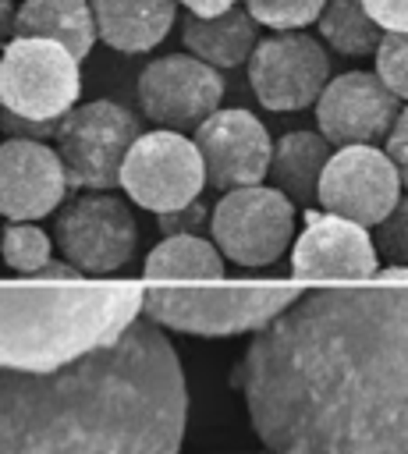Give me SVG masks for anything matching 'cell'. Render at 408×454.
<instances>
[{"instance_id": "6da1fadb", "label": "cell", "mask_w": 408, "mask_h": 454, "mask_svg": "<svg viewBox=\"0 0 408 454\" xmlns=\"http://www.w3.org/2000/svg\"><path fill=\"white\" fill-rule=\"evenodd\" d=\"M231 383L273 454H408V287L298 294Z\"/></svg>"}, {"instance_id": "7a4b0ae2", "label": "cell", "mask_w": 408, "mask_h": 454, "mask_svg": "<svg viewBox=\"0 0 408 454\" xmlns=\"http://www.w3.org/2000/svg\"><path fill=\"white\" fill-rule=\"evenodd\" d=\"M184 415V372L153 319L50 372H0V454H177Z\"/></svg>"}, {"instance_id": "3957f363", "label": "cell", "mask_w": 408, "mask_h": 454, "mask_svg": "<svg viewBox=\"0 0 408 454\" xmlns=\"http://www.w3.org/2000/svg\"><path fill=\"white\" fill-rule=\"evenodd\" d=\"M135 284L0 280V372H50L138 319Z\"/></svg>"}, {"instance_id": "277c9868", "label": "cell", "mask_w": 408, "mask_h": 454, "mask_svg": "<svg viewBox=\"0 0 408 454\" xmlns=\"http://www.w3.org/2000/svg\"><path fill=\"white\" fill-rule=\"evenodd\" d=\"M302 294L298 284H227V287H156L142 298L156 326L227 337L263 330Z\"/></svg>"}, {"instance_id": "5b68a950", "label": "cell", "mask_w": 408, "mask_h": 454, "mask_svg": "<svg viewBox=\"0 0 408 454\" xmlns=\"http://www.w3.org/2000/svg\"><path fill=\"white\" fill-rule=\"evenodd\" d=\"M142 135L138 117L114 103V99H92L75 103L53 131V149L64 163L67 188L82 192H106L121 181V163L131 149V142Z\"/></svg>"}, {"instance_id": "8992f818", "label": "cell", "mask_w": 408, "mask_h": 454, "mask_svg": "<svg viewBox=\"0 0 408 454\" xmlns=\"http://www.w3.org/2000/svg\"><path fill=\"white\" fill-rule=\"evenodd\" d=\"M82 60L39 35H11L0 50V106L28 121H60L82 96Z\"/></svg>"}, {"instance_id": "52a82bcc", "label": "cell", "mask_w": 408, "mask_h": 454, "mask_svg": "<svg viewBox=\"0 0 408 454\" xmlns=\"http://www.w3.org/2000/svg\"><path fill=\"white\" fill-rule=\"evenodd\" d=\"M117 184L128 192L131 202L163 216L199 199V192L206 188V167L199 145L188 135L174 128H156L142 131L131 142Z\"/></svg>"}, {"instance_id": "ba28073f", "label": "cell", "mask_w": 408, "mask_h": 454, "mask_svg": "<svg viewBox=\"0 0 408 454\" xmlns=\"http://www.w3.org/2000/svg\"><path fill=\"white\" fill-rule=\"evenodd\" d=\"M209 227L224 259H234L238 266H270L291 245L294 202L263 181L227 188L213 209Z\"/></svg>"}, {"instance_id": "9c48e42d", "label": "cell", "mask_w": 408, "mask_h": 454, "mask_svg": "<svg viewBox=\"0 0 408 454\" xmlns=\"http://www.w3.org/2000/svg\"><path fill=\"white\" fill-rule=\"evenodd\" d=\"M57 245L71 266L85 277H106L128 266L138 245L131 209L110 192H82L71 199L53 223Z\"/></svg>"}, {"instance_id": "30bf717a", "label": "cell", "mask_w": 408, "mask_h": 454, "mask_svg": "<svg viewBox=\"0 0 408 454\" xmlns=\"http://www.w3.org/2000/svg\"><path fill=\"white\" fill-rule=\"evenodd\" d=\"M330 82V57L302 28L277 32L248 53V85L266 110H305Z\"/></svg>"}, {"instance_id": "8fae6325", "label": "cell", "mask_w": 408, "mask_h": 454, "mask_svg": "<svg viewBox=\"0 0 408 454\" xmlns=\"http://www.w3.org/2000/svg\"><path fill=\"white\" fill-rule=\"evenodd\" d=\"M397 199L401 174L387 149L376 145H341L337 153H330L316 184L319 209L348 216L362 227H376Z\"/></svg>"}, {"instance_id": "7c38bea8", "label": "cell", "mask_w": 408, "mask_h": 454, "mask_svg": "<svg viewBox=\"0 0 408 454\" xmlns=\"http://www.w3.org/2000/svg\"><path fill=\"white\" fill-rule=\"evenodd\" d=\"M224 99V78L195 53H167L142 67L138 103L156 128L195 131Z\"/></svg>"}, {"instance_id": "4fadbf2b", "label": "cell", "mask_w": 408, "mask_h": 454, "mask_svg": "<svg viewBox=\"0 0 408 454\" xmlns=\"http://www.w3.org/2000/svg\"><path fill=\"white\" fill-rule=\"evenodd\" d=\"M192 142L199 145L202 167H206V184L227 192V188H241V184H259L270 174V156H273V142L266 124L241 110H213L192 135Z\"/></svg>"}, {"instance_id": "5bb4252c", "label": "cell", "mask_w": 408, "mask_h": 454, "mask_svg": "<svg viewBox=\"0 0 408 454\" xmlns=\"http://www.w3.org/2000/svg\"><path fill=\"white\" fill-rule=\"evenodd\" d=\"M401 99L376 71H344L316 99V121L330 145H376L387 138Z\"/></svg>"}, {"instance_id": "9a60e30c", "label": "cell", "mask_w": 408, "mask_h": 454, "mask_svg": "<svg viewBox=\"0 0 408 454\" xmlns=\"http://www.w3.org/2000/svg\"><path fill=\"white\" fill-rule=\"evenodd\" d=\"M67 192L64 163L43 138L7 135L0 142V216L7 220H43Z\"/></svg>"}, {"instance_id": "2e32d148", "label": "cell", "mask_w": 408, "mask_h": 454, "mask_svg": "<svg viewBox=\"0 0 408 454\" xmlns=\"http://www.w3.org/2000/svg\"><path fill=\"white\" fill-rule=\"evenodd\" d=\"M291 270L305 280H362L376 273V245L362 223L309 209L291 252Z\"/></svg>"}, {"instance_id": "e0dca14e", "label": "cell", "mask_w": 408, "mask_h": 454, "mask_svg": "<svg viewBox=\"0 0 408 454\" xmlns=\"http://www.w3.org/2000/svg\"><path fill=\"white\" fill-rule=\"evenodd\" d=\"M96 35L117 53H149L174 28L177 0H89Z\"/></svg>"}, {"instance_id": "ac0fdd59", "label": "cell", "mask_w": 408, "mask_h": 454, "mask_svg": "<svg viewBox=\"0 0 408 454\" xmlns=\"http://www.w3.org/2000/svg\"><path fill=\"white\" fill-rule=\"evenodd\" d=\"M255 32H259V21L248 14V7L234 4L231 11L213 14V18L192 14L181 28V39H184V50L195 53L199 60L213 67H238L255 50L259 43Z\"/></svg>"}, {"instance_id": "d6986e66", "label": "cell", "mask_w": 408, "mask_h": 454, "mask_svg": "<svg viewBox=\"0 0 408 454\" xmlns=\"http://www.w3.org/2000/svg\"><path fill=\"white\" fill-rule=\"evenodd\" d=\"M14 35H39L67 46L78 60L92 53L96 18L89 0H25L14 11Z\"/></svg>"}, {"instance_id": "ffe728a7", "label": "cell", "mask_w": 408, "mask_h": 454, "mask_svg": "<svg viewBox=\"0 0 408 454\" xmlns=\"http://www.w3.org/2000/svg\"><path fill=\"white\" fill-rule=\"evenodd\" d=\"M326 160H330V142L323 138V131H287L273 145L270 174L291 202H312Z\"/></svg>"}, {"instance_id": "44dd1931", "label": "cell", "mask_w": 408, "mask_h": 454, "mask_svg": "<svg viewBox=\"0 0 408 454\" xmlns=\"http://www.w3.org/2000/svg\"><path fill=\"white\" fill-rule=\"evenodd\" d=\"M149 280H220L224 252L199 234H170L145 259Z\"/></svg>"}, {"instance_id": "7402d4cb", "label": "cell", "mask_w": 408, "mask_h": 454, "mask_svg": "<svg viewBox=\"0 0 408 454\" xmlns=\"http://www.w3.org/2000/svg\"><path fill=\"white\" fill-rule=\"evenodd\" d=\"M319 35L326 46H333L344 57H365L376 53L383 28L369 18L362 0H326L319 11Z\"/></svg>"}, {"instance_id": "603a6c76", "label": "cell", "mask_w": 408, "mask_h": 454, "mask_svg": "<svg viewBox=\"0 0 408 454\" xmlns=\"http://www.w3.org/2000/svg\"><path fill=\"white\" fill-rule=\"evenodd\" d=\"M0 255L11 270L32 277L39 266L50 262V238L35 227V220H14L0 234Z\"/></svg>"}, {"instance_id": "cb8c5ba5", "label": "cell", "mask_w": 408, "mask_h": 454, "mask_svg": "<svg viewBox=\"0 0 408 454\" xmlns=\"http://www.w3.org/2000/svg\"><path fill=\"white\" fill-rule=\"evenodd\" d=\"M326 0H245L248 14L273 28V32H291V28H305L319 18Z\"/></svg>"}, {"instance_id": "d4e9b609", "label": "cell", "mask_w": 408, "mask_h": 454, "mask_svg": "<svg viewBox=\"0 0 408 454\" xmlns=\"http://www.w3.org/2000/svg\"><path fill=\"white\" fill-rule=\"evenodd\" d=\"M376 74L397 99L408 103V32H383L376 46Z\"/></svg>"}, {"instance_id": "484cf974", "label": "cell", "mask_w": 408, "mask_h": 454, "mask_svg": "<svg viewBox=\"0 0 408 454\" xmlns=\"http://www.w3.org/2000/svg\"><path fill=\"white\" fill-rule=\"evenodd\" d=\"M376 252L383 259H394L408 266V195L394 202V209L376 223Z\"/></svg>"}, {"instance_id": "4316f807", "label": "cell", "mask_w": 408, "mask_h": 454, "mask_svg": "<svg viewBox=\"0 0 408 454\" xmlns=\"http://www.w3.org/2000/svg\"><path fill=\"white\" fill-rule=\"evenodd\" d=\"M387 156L394 160V167L401 174V184L408 188V106L397 110V117L387 131Z\"/></svg>"}, {"instance_id": "83f0119b", "label": "cell", "mask_w": 408, "mask_h": 454, "mask_svg": "<svg viewBox=\"0 0 408 454\" xmlns=\"http://www.w3.org/2000/svg\"><path fill=\"white\" fill-rule=\"evenodd\" d=\"M383 32H408V0H362Z\"/></svg>"}, {"instance_id": "f1b7e54d", "label": "cell", "mask_w": 408, "mask_h": 454, "mask_svg": "<svg viewBox=\"0 0 408 454\" xmlns=\"http://www.w3.org/2000/svg\"><path fill=\"white\" fill-rule=\"evenodd\" d=\"M32 277H39V280H82L85 273H82L78 266H71L67 259H50V262L39 266Z\"/></svg>"}, {"instance_id": "f546056e", "label": "cell", "mask_w": 408, "mask_h": 454, "mask_svg": "<svg viewBox=\"0 0 408 454\" xmlns=\"http://www.w3.org/2000/svg\"><path fill=\"white\" fill-rule=\"evenodd\" d=\"M181 7H188L192 14H199V18H213V14H224V11H231L234 4H245V0H177Z\"/></svg>"}, {"instance_id": "4dcf8cb0", "label": "cell", "mask_w": 408, "mask_h": 454, "mask_svg": "<svg viewBox=\"0 0 408 454\" xmlns=\"http://www.w3.org/2000/svg\"><path fill=\"white\" fill-rule=\"evenodd\" d=\"M373 277H376L380 284H408V266H401V262H394V266H387V270L376 266Z\"/></svg>"}, {"instance_id": "1f68e13d", "label": "cell", "mask_w": 408, "mask_h": 454, "mask_svg": "<svg viewBox=\"0 0 408 454\" xmlns=\"http://www.w3.org/2000/svg\"><path fill=\"white\" fill-rule=\"evenodd\" d=\"M14 35V4L11 0H0V46Z\"/></svg>"}, {"instance_id": "d6a6232c", "label": "cell", "mask_w": 408, "mask_h": 454, "mask_svg": "<svg viewBox=\"0 0 408 454\" xmlns=\"http://www.w3.org/2000/svg\"><path fill=\"white\" fill-rule=\"evenodd\" d=\"M0 234H4V231H0Z\"/></svg>"}]
</instances>
